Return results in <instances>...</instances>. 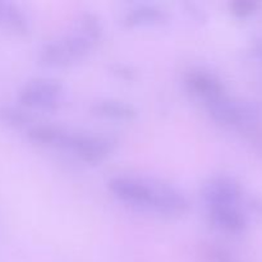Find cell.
I'll list each match as a JSON object with an SVG mask.
<instances>
[{
    "mask_svg": "<svg viewBox=\"0 0 262 262\" xmlns=\"http://www.w3.org/2000/svg\"><path fill=\"white\" fill-rule=\"evenodd\" d=\"M107 188L120 201L164 216H181L189 209L188 197L160 179L119 174L107 181Z\"/></svg>",
    "mask_w": 262,
    "mask_h": 262,
    "instance_id": "6da1fadb",
    "label": "cell"
},
{
    "mask_svg": "<svg viewBox=\"0 0 262 262\" xmlns=\"http://www.w3.org/2000/svg\"><path fill=\"white\" fill-rule=\"evenodd\" d=\"M104 26L99 15L84 12L63 36L46 41L38 51V60L46 67H68L82 60L102 38Z\"/></svg>",
    "mask_w": 262,
    "mask_h": 262,
    "instance_id": "7a4b0ae2",
    "label": "cell"
},
{
    "mask_svg": "<svg viewBox=\"0 0 262 262\" xmlns=\"http://www.w3.org/2000/svg\"><path fill=\"white\" fill-rule=\"evenodd\" d=\"M206 107L210 117L216 123L245 130L256 127L262 118L260 102L234 100L227 95L206 102Z\"/></svg>",
    "mask_w": 262,
    "mask_h": 262,
    "instance_id": "3957f363",
    "label": "cell"
},
{
    "mask_svg": "<svg viewBox=\"0 0 262 262\" xmlns=\"http://www.w3.org/2000/svg\"><path fill=\"white\" fill-rule=\"evenodd\" d=\"M58 148L68 150L87 164H99L113 154L117 141L113 137L97 133L73 132L61 128Z\"/></svg>",
    "mask_w": 262,
    "mask_h": 262,
    "instance_id": "277c9868",
    "label": "cell"
},
{
    "mask_svg": "<svg viewBox=\"0 0 262 262\" xmlns=\"http://www.w3.org/2000/svg\"><path fill=\"white\" fill-rule=\"evenodd\" d=\"M63 83L59 79L49 77H37L26 82L18 92V100L28 109L53 112L63 104Z\"/></svg>",
    "mask_w": 262,
    "mask_h": 262,
    "instance_id": "5b68a950",
    "label": "cell"
},
{
    "mask_svg": "<svg viewBox=\"0 0 262 262\" xmlns=\"http://www.w3.org/2000/svg\"><path fill=\"white\" fill-rule=\"evenodd\" d=\"M242 194L243 189L239 182L228 174H217L211 177L201 187V197L207 209L238 205Z\"/></svg>",
    "mask_w": 262,
    "mask_h": 262,
    "instance_id": "8992f818",
    "label": "cell"
},
{
    "mask_svg": "<svg viewBox=\"0 0 262 262\" xmlns=\"http://www.w3.org/2000/svg\"><path fill=\"white\" fill-rule=\"evenodd\" d=\"M184 84L189 92L204 99L205 102L227 95L222 79L206 68H193L187 72L184 76Z\"/></svg>",
    "mask_w": 262,
    "mask_h": 262,
    "instance_id": "52a82bcc",
    "label": "cell"
},
{
    "mask_svg": "<svg viewBox=\"0 0 262 262\" xmlns=\"http://www.w3.org/2000/svg\"><path fill=\"white\" fill-rule=\"evenodd\" d=\"M169 13L165 8L151 3L130 7L123 15V25L128 28L160 26L168 22Z\"/></svg>",
    "mask_w": 262,
    "mask_h": 262,
    "instance_id": "ba28073f",
    "label": "cell"
},
{
    "mask_svg": "<svg viewBox=\"0 0 262 262\" xmlns=\"http://www.w3.org/2000/svg\"><path fill=\"white\" fill-rule=\"evenodd\" d=\"M209 219L214 227L228 233H242L248 225L247 215L238 205L215 206L207 209Z\"/></svg>",
    "mask_w": 262,
    "mask_h": 262,
    "instance_id": "9c48e42d",
    "label": "cell"
},
{
    "mask_svg": "<svg viewBox=\"0 0 262 262\" xmlns=\"http://www.w3.org/2000/svg\"><path fill=\"white\" fill-rule=\"evenodd\" d=\"M90 110L96 117L114 120H133L138 115L137 109L133 104L124 100L109 99V97L94 101Z\"/></svg>",
    "mask_w": 262,
    "mask_h": 262,
    "instance_id": "30bf717a",
    "label": "cell"
},
{
    "mask_svg": "<svg viewBox=\"0 0 262 262\" xmlns=\"http://www.w3.org/2000/svg\"><path fill=\"white\" fill-rule=\"evenodd\" d=\"M0 22L17 33L30 32V18L19 5L10 2H0Z\"/></svg>",
    "mask_w": 262,
    "mask_h": 262,
    "instance_id": "8fae6325",
    "label": "cell"
},
{
    "mask_svg": "<svg viewBox=\"0 0 262 262\" xmlns=\"http://www.w3.org/2000/svg\"><path fill=\"white\" fill-rule=\"evenodd\" d=\"M0 122L10 127L20 128L28 125V123L31 122V117L26 110L20 107L4 105V106H0Z\"/></svg>",
    "mask_w": 262,
    "mask_h": 262,
    "instance_id": "7c38bea8",
    "label": "cell"
},
{
    "mask_svg": "<svg viewBox=\"0 0 262 262\" xmlns=\"http://www.w3.org/2000/svg\"><path fill=\"white\" fill-rule=\"evenodd\" d=\"M260 4L255 0H234L229 4L230 13L237 18H247L255 14Z\"/></svg>",
    "mask_w": 262,
    "mask_h": 262,
    "instance_id": "4fadbf2b",
    "label": "cell"
},
{
    "mask_svg": "<svg viewBox=\"0 0 262 262\" xmlns=\"http://www.w3.org/2000/svg\"><path fill=\"white\" fill-rule=\"evenodd\" d=\"M110 71L118 78L123 79V81H133L136 78L135 69L130 68L129 66L124 63H115L110 66Z\"/></svg>",
    "mask_w": 262,
    "mask_h": 262,
    "instance_id": "5bb4252c",
    "label": "cell"
},
{
    "mask_svg": "<svg viewBox=\"0 0 262 262\" xmlns=\"http://www.w3.org/2000/svg\"><path fill=\"white\" fill-rule=\"evenodd\" d=\"M247 206L251 210V212L256 214V216L262 217V197L251 196L247 200Z\"/></svg>",
    "mask_w": 262,
    "mask_h": 262,
    "instance_id": "9a60e30c",
    "label": "cell"
},
{
    "mask_svg": "<svg viewBox=\"0 0 262 262\" xmlns=\"http://www.w3.org/2000/svg\"><path fill=\"white\" fill-rule=\"evenodd\" d=\"M188 13L192 15V18H193V19L199 20V22H202V20L207 19L206 13H205L201 8L197 7V5H194V4L188 5Z\"/></svg>",
    "mask_w": 262,
    "mask_h": 262,
    "instance_id": "2e32d148",
    "label": "cell"
},
{
    "mask_svg": "<svg viewBox=\"0 0 262 262\" xmlns=\"http://www.w3.org/2000/svg\"><path fill=\"white\" fill-rule=\"evenodd\" d=\"M253 51H255L256 56L257 58H260L262 60V40L257 41V42L255 43V48H253Z\"/></svg>",
    "mask_w": 262,
    "mask_h": 262,
    "instance_id": "e0dca14e",
    "label": "cell"
}]
</instances>
